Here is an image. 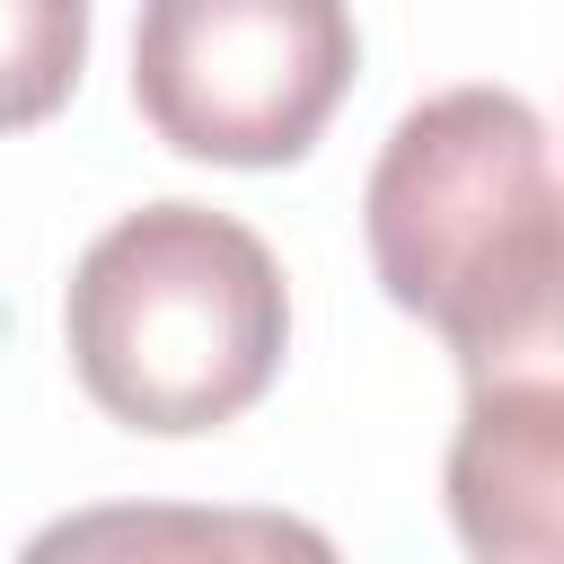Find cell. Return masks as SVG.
<instances>
[{
	"label": "cell",
	"instance_id": "5",
	"mask_svg": "<svg viewBox=\"0 0 564 564\" xmlns=\"http://www.w3.org/2000/svg\"><path fill=\"white\" fill-rule=\"evenodd\" d=\"M18 564H344L300 511L256 502H88L44 520Z\"/></svg>",
	"mask_w": 564,
	"mask_h": 564
},
{
	"label": "cell",
	"instance_id": "1",
	"mask_svg": "<svg viewBox=\"0 0 564 564\" xmlns=\"http://www.w3.org/2000/svg\"><path fill=\"white\" fill-rule=\"evenodd\" d=\"M361 238L379 291L458 370L555 361V150L520 88L423 97L370 167Z\"/></svg>",
	"mask_w": 564,
	"mask_h": 564
},
{
	"label": "cell",
	"instance_id": "2",
	"mask_svg": "<svg viewBox=\"0 0 564 564\" xmlns=\"http://www.w3.org/2000/svg\"><path fill=\"white\" fill-rule=\"evenodd\" d=\"M79 388L132 432L238 423L291 344L273 247L212 203H141L88 238L62 291Z\"/></svg>",
	"mask_w": 564,
	"mask_h": 564
},
{
	"label": "cell",
	"instance_id": "6",
	"mask_svg": "<svg viewBox=\"0 0 564 564\" xmlns=\"http://www.w3.org/2000/svg\"><path fill=\"white\" fill-rule=\"evenodd\" d=\"M88 62V0H0V132L70 106Z\"/></svg>",
	"mask_w": 564,
	"mask_h": 564
},
{
	"label": "cell",
	"instance_id": "3",
	"mask_svg": "<svg viewBox=\"0 0 564 564\" xmlns=\"http://www.w3.org/2000/svg\"><path fill=\"white\" fill-rule=\"evenodd\" d=\"M361 70L344 0H141L132 97L212 167H291Z\"/></svg>",
	"mask_w": 564,
	"mask_h": 564
},
{
	"label": "cell",
	"instance_id": "4",
	"mask_svg": "<svg viewBox=\"0 0 564 564\" xmlns=\"http://www.w3.org/2000/svg\"><path fill=\"white\" fill-rule=\"evenodd\" d=\"M449 520L476 564H564V379L555 361L467 370Z\"/></svg>",
	"mask_w": 564,
	"mask_h": 564
}]
</instances>
